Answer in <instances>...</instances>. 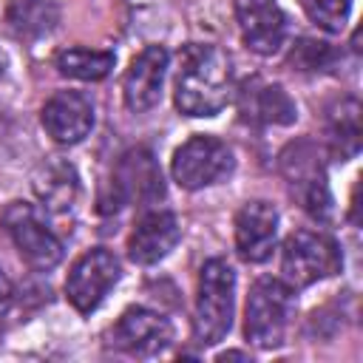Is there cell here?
<instances>
[{
	"instance_id": "8fae6325",
	"label": "cell",
	"mask_w": 363,
	"mask_h": 363,
	"mask_svg": "<svg viewBox=\"0 0 363 363\" xmlns=\"http://www.w3.org/2000/svg\"><path fill=\"white\" fill-rule=\"evenodd\" d=\"M235 23L250 51L269 57L286 40V14L275 0H235Z\"/></svg>"
},
{
	"instance_id": "277c9868",
	"label": "cell",
	"mask_w": 363,
	"mask_h": 363,
	"mask_svg": "<svg viewBox=\"0 0 363 363\" xmlns=\"http://www.w3.org/2000/svg\"><path fill=\"white\" fill-rule=\"evenodd\" d=\"M343 269L340 247L320 230H295L281 250V275L292 289L312 286Z\"/></svg>"
},
{
	"instance_id": "cb8c5ba5",
	"label": "cell",
	"mask_w": 363,
	"mask_h": 363,
	"mask_svg": "<svg viewBox=\"0 0 363 363\" xmlns=\"http://www.w3.org/2000/svg\"><path fill=\"white\" fill-rule=\"evenodd\" d=\"M3 74H6V54L0 51V77H3Z\"/></svg>"
},
{
	"instance_id": "9c48e42d",
	"label": "cell",
	"mask_w": 363,
	"mask_h": 363,
	"mask_svg": "<svg viewBox=\"0 0 363 363\" xmlns=\"http://www.w3.org/2000/svg\"><path fill=\"white\" fill-rule=\"evenodd\" d=\"M119 272L122 269L116 255L105 247H94L74 261L65 278V298L79 315H91L113 289V284L119 281Z\"/></svg>"
},
{
	"instance_id": "2e32d148",
	"label": "cell",
	"mask_w": 363,
	"mask_h": 363,
	"mask_svg": "<svg viewBox=\"0 0 363 363\" xmlns=\"http://www.w3.org/2000/svg\"><path fill=\"white\" fill-rule=\"evenodd\" d=\"M238 113L250 125H292L298 108L278 82L252 77L238 91Z\"/></svg>"
},
{
	"instance_id": "ba28073f",
	"label": "cell",
	"mask_w": 363,
	"mask_h": 363,
	"mask_svg": "<svg viewBox=\"0 0 363 363\" xmlns=\"http://www.w3.org/2000/svg\"><path fill=\"white\" fill-rule=\"evenodd\" d=\"M111 196L102 201V210H119L122 204H150L164 199V179L162 170L147 147H130L128 153L119 156L111 184Z\"/></svg>"
},
{
	"instance_id": "8992f818",
	"label": "cell",
	"mask_w": 363,
	"mask_h": 363,
	"mask_svg": "<svg viewBox=\"0 0 363 363\" xmlns=\"http://www.w3.org/2000/svg\"><path fill=\"white\" fill-rule=\"evenodd\" d=\"M281 173L298 199V204L318 221L332 218V193L326 184V170L312 142H295L281 153Z\"/></svg>"
},
{
	"instance_id": "7a4b0ae2",
	"label": "cell",
	"mask_w": 363,
	"mask_h": 363,
	"mask_svg": "<svg viewBox=\"0 0 363 363\" xmlns=\"http://www.w3.org/2000/svg\"><path fill=\"white\" fill-rule=\"evenodd\" d=\"M235 315V272L224 258L204 261L196 286L193 335L201 346L221 343L233 329Z\"/></svg>"
},
{
	"instance_id": "52a82bcc",
	"label": "cell",
	"mask_w": 363,
	"mask_h": 363,
	"mask_svg": "<svg viewBox=\"0 0 363 363\" xmlns=\"http://www.w3.org/2000/svg\"><path fill=\"white\" fill-rule=\"evenodd\" d=\"M3 227L17 247L20 258L34 272H48L62 258V241L54 235V230L40 218V213L26 201H11L3 210Z\"/></svg>"
},
{
	"instance_id": "603a6c76",
	"label": "cell",
	"mask_w": 363,
	"mask_h": 363,
	"mask_svg": "<svg viewBox=\"0 0 363 363\" xmlns=\"http://www.w3.org/2000/svg\"><path fill=\"white\" fill-rule=\"evenodd\" d=\"M11 306H14V286H11V281H9V278L3 275V269H0V332H3V326H6V320H9Z\"/></svg>"
},
{
	"instance_id": "5bb4252c",
	"label": "cell",
	"mask_w": 363,
	"mask_h": 363,
	"mask_svg": "<svg viewBox=\"0 0 363 363\" xmlns=\"http://www.w3.org/2000/svg\"><path fill=\"white\" fill-rule=\"evenodd\" d=\"M40 122L54 142L77 145L94 128V102L79 91H57L43 105Z\"/></svg>"
},
{
	"instance_id": "7402d4cb",
	"label": "cell",
	"mask_w": 363,
	"mask_h": 363,
	"mask_svg": "<svg viewBox=\"0 0 363 363\" xmlns=\"http://www.w3.org/2000/svg\"><path fill=\"white\" fill-rule=\"evenodd\" d=\"M301 6L306 17L329 34H340L352 11V0H301Z\"/></svg>"
},
{
	"instance_id": "5b68a950",
	"label": "cell",
	"mask_w": 363,
	"mask_h": 363,
	"mask_svg": "<svg viewBox=\"0 0 363 363\" xmlns=\"http://www.w3.org/2000/svg\"><path fill=\"white\" fill-rule=\"evenodd\" d=\"M233 167H235V156H233L230 145L210 133L190 136L182 147H176L173 162H170L173 182L184 190L210 187V184L227 179L233 173Z\"/></svg>"
},
{
	"instance_id": "ffe728a7",
	"label": "cell",
	"mask_w": 363,
	"mask_h": 363,
	"mask_svg": "<svg viewBox=\"0 0 363 363\" xmlns=\"http://www.w3.org/2000/svg\"><path fill=\"white\" fill-rule=\"evenodd\" d=\"M116 54L113 51H99V48H62L54 57V65L62 77L82 79V82H99L113 71Z\"/></svg>"
},
{
	"instance_id": "3957f363",
	"label": "cell",
	"mask_w": 363,
	"mask_h": 363,
	"mask_svg": "<svg viewBox=\"0 0 363 363\" xmlns=\"http://www.w3.org/2000/svg\"><path fill=\"white\" fill-rule=\"evenodd\" d=\"M292 286L284 278H258L247 295V309H244V335L252 346L258 349H275L284 343L295 298Z\"/></svg>"
},
{
	"instance_id": "4fadbf2b",
	"label": "cell",
	"mask_w": 363,
	"mask_h": 363,
	"mask_svg": "<svg viewBox=\"0 0 363 363\" xmlns=\"http://www.w3.org/2000/svg\"><path fill=\"white\" fill-rule=\"evenodd\" d=\"M278 241V210L264 201L252 199L235 213V252L247 264H261L272 255Z\"/></svg>"
},
{
	"instance_id": "7c38bea8",
	"label": "cell",
	"mask_w": 363,
	"mask_h": 363,
	"mask_svg": "<svg viewBox=\"0 0 363 363\" xmlns=\"http://www.w3.org/2000/svg\"><path fill=\"white\" fill-rule=\"evenodd\" d=\"M167 62H170V54L162 45H147L130 60L122 79V96L128 111L145 113L159 105L164 77H167Z\"/></svg>"
},
{
	"instance_id": "30bf717a",
	"label": "cell",
	"mask_w": 363,
	"mask_h": 363,
	"mask_svg": "<svg viewBox=\"0 0 363 363\" xmlns=\"http://www.w3.org/2000/svg\"><path fill=\"white\" fill-rule=\"evenodd\" d=\"M111 343L133 357H156L173 343V326L164 315L147 306H130L113 323Z\"/></svg>"
},
{
	"instance_id": "9a60e30c",
	"label": "cell",
	"mask_w": 363,
	"mask_h": 363,
	"mask_svg": "<svg viewBox=\"0 0 363 363\" xmlns=\"http://www.w3.org/2000/svg\"><path fill=\"white\" fill-rule=\"evenodd\" d=\"M179 238H182V224H179L176 213H170V210L145 213L128 235V258L133 264L150 267V264L162 261L179 244Z\"/></svg>"
},
{
	"instance_id": "ac0fdd59",
	"label": "cell",
	"mask_w": 363,
	"mask_h": 363,
	"mask_svg": "<svg viewBox=\"0 0 363 363\" xmlns=\"http://www.w3.org/2000/svg\"><path fill=\"white\" fill-rule=\"evenodd\" d=\"M323 130H326V147L335 159L346 162V159L357 156V150H360V102L354 96L337 99L326 111Z\"/></svg>"
},
{
	"instance_id": "d6986e66",
	"label": "cell",
	"mask_w": 363,
	"mask_h": 363,
	"mask_svg": "<svg viewBox=\"0 0 363 363\" xmlns=\"http://www.w3.org/2000/svg\"><path fill=\"white\" fill-rule=\"evenodd\" d=\"M6 23L23 40H40L60 23V9L54 0H9Z\"/></svg>"
},
{
	"instance_id": "6da1fadb",
	"label": "cell",
	"mask_w": 363,
	"mask_h": 363,
	"mask_svg": "<svg viewBox=\"0 0 363 363\" xmlns=\"http://www.w3.org/2000/svg\"><path fill=\"white\" fill-rule=\"evenodd\" d=\"M233 96V68L224 48L187 43L179 51L176 108L187 116H216Z\"/></svg>"
},
{
	"instance_id": "44dd1931",
	"label": "cell",
	"mask_w": 363,
	"mask_h": 363,
	"mask_svg": "<svg viewBox=\"0 0 363 363\" xmlns=\"http://www.w3.org/2000/svg\"><path fill=\"white\" fill-rule=\"evenodd\" d=\"M337 60V51L323 43V40H312V37H301L292 51H289V65L295 71H329Z\"/></svg>"
},
{
	"instance_id": "e0dca14e",
	"label": "cell",
	"mask_w": 363,
	"mask_h": 363,
	"mask_svg": "<svg viewBox=\"0 0 363 363\" xmlns=\"http://www.w3.org/2000/svg\"><path fill=\"white\" fill-rule=\"evenodd\" d=\"M34 193L40 196V201L45 204V210L51 216H68L77 207L79 199V179L77 170L65 162H51L43 164L40 173L34 176Z\"/></svg>"
}]
</instances>
